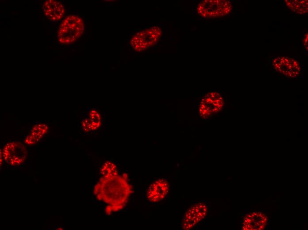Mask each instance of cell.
Returning a JSON list of instances; mask_svg holds the SVG:
<instances>
[{
	"mask_svg": "<svg viewBox=\"0 0 308 230\" xmlns=\"http://www.w3.org/2000/svg\"><path fill=\"white\" fill-rule=\"evenodd\" d=\"M127 179L118 175L104 176L94 187L97 199L110 205L113 212L123 209L132 193Z\"/></svg>",
	"mask_w": 308,
	"mask_h": 230,
	"instance_id": "cell-1",
	"label": "cell"
},
{
	"mask_svg": "<svg viewBox=\"0 0 308 230\" xmlns=\"http://www.w3.org/2000/svg\"><path fill=\"white\" fill-rule=\"evenodd\" d=\"M84 25L83 20L75 16H70L60 26L58 34L59 41L62 43H74L83 33Z\"/></svg>",
	"mask_w": 308,
	"mask_h": 230,
	"instance_id": "cell-2",
	"label": "cell"
},
{
	"mask_svg": "<svg viewBox=\"0 0 308 230\" xmlns=\"http://www.w3.org/2000/svg\"><path fill=\"white\" fill-rule=\"evenodd\" d=\"M233 6L228 0H205L198 4V13L204 18L225 17L231 13Z\"/></svg>",
	"mask_w": 308,
	"mask_h": 230,
	"instance_id": "cell-3",
	"label": "cell"
},
{
	"mask_svg": "<svg viewBox=\"0 0 308 230\" xmlns=\"http://www.w3.org/2000/svg\"><path fill=\"white\" fill-rule=\"evenodd\" d=\"M162 34V31L158 27L147 28L133 35L130 41V45L135 51H144L157 44Z\"/></svg>",
	"mask_w": 308,
	"mask_h": 230,
	"instance_id": "cell-4",
	"label": "cell"
},
{
	"mask_svg": "<svg viewBox=\"0 0 308 230\" xmlns=\"http://www.w3.org/2000/svg\"><path fill=\"white\" fill-rule=\"evenodd\" d=\"M271 65L276 72L288 78L299 77L302 72L301 65L295 58L280 56L273 59Z\"/></svg>",
	"mask_w": 308,
	"mask_h": 230,
	"instance_id": "cell-5",
	"label": "cell"
},
{
	"mask_svg": "<svg viewBox=\"0 0 308 230\" xmlns=\"http://www.w3.org/2000/svg\"><path fill=\"white\" fill-rule=\"evenodd\" d=\"M208 212L207 206L203 202L192 205L185 212L182 221L183 229L190 230L205 219Z\"/></svg>",
	"mask_w": 308,
	"mask_h": 230,
	"instance_id": "cell-6",
	"label": "cell"
},
{
	"mask_svg": "<svg viewBox=\"0 0 308 230\" xmlns=\"http://www.w3.org/2000/svg\"><path fill=\"white\" fill-rule=\"evenodd\" d=\"M27 151L25 146L18 142L7 143L3 151L5 162L12 166L20 165L25 162Z\"/></svg>",
	"mask_w": 308,
	"mask_h": 230,
	"instance_id": "cell-7",
	"label": "cell"
},
{
	"mask_svg": "<svg viewBox=\"0 0 308 230\" xmlns=\"http://www.w3.org/2000/svg\"><path fill=\"white\" fill-rule=\"evenodd\" d=\"M170 191V184L163 178L157 179L151 184L146 193L147 200L151 203H157L165 199Z\"/></svg>",
	"mask_w": 308,
	"mask_h": 230,
	"instance_id": "cell-8",
	"label": "cell"
},
{
	"mask_svg": "<svg viewBox=\"0 0 308 230\" xmlns=\"http://www.w3.org/2000/svg\"><path fill=\"white\" fill-rule=\"evenodd\" d=\"M49 130L47 124L43 122H36L30 129V132L25 139L26 144L33 145L38 143L46 135Z\"/></svg>",
	"mask_w": 308,
	"mask_h": 230,
	"instance_id": "cell-9",
	"label": "cell"
},
{
	"mask_svg": "<svg viewBox=\"0 0 308 230\" xmlns=\"http://www.w3.org/2000/svg\"><path fill=\"white\" fill-rule=\"evenodd\" d=\"M45 16L51 17V20H58L62 18L65 10L63 5L56 1H49L44 5Z\"/></svg>",
	"mask_w": 308,
	"mask_h": 230,
	"instance_id": "cell-10",
	"label": "cell"
},
{
	"mask_svg": "<svg viewBox=\"0 0 308 230\" xmlns=\"http://www.w3.org/2000/svg\"><path fill=\"white\" fill-rule=\"evenodd\" d=\"M284 2L288 9L294 13L301 15L308 13L307 0H286Z\"/></svg>",
	"mask_w": 308,
	"mask_h": 230,
	"instance_id": "cell-11",
	"label": "cell"
},
{
	"mask_svg": "<svg viewBox=\"0 0 308 230\" xmlns=\"http://www.w3.org/2000/svg\"><path fill=\"white\" fill-rule=\"evenodd\" d=\"M88 117L91 125L93 132L98 130L101 126L102 124L101 115L97 110L95 109L91 110Z\"/></svg>",
	"mask_w": 308,
	"mask_h": 230,
	"instance_id": "cell-12",
	"label": "cell"
},
{
	"mask_svg": "<svg viewBox=\"0 0 308 230\" xmlns=\"http://www.w3.org/2000/svg\"><path fill=\"white\" fill-rule=\"evenodd\" d=\"M102 176L105 175L113 176L118 175L116 165L111 162H105L101 169Z\"/></svg>",
	"mask_w": 308,
	"mask_h": 230,
	"instance_id": "cell-13",
	"label": "cell"
},
{
	"mask_svg": "<svg viewBox=\"0 0 308 230\" xmlns=\"http://www.w3.org/2000/svg\"><path fill=\"white\" fill-rule=\"evenodd\" d=\"M82 127L84 131L86 132H93L91 125L88 117L86 118L82 122Z\"/></svg>",
	"mask_w": 308,
	"mask_h": 230,
	"instance_id": "cell-14",
	"label": "cell"
},
{
	"mask_svg": "<svg viewBox=\"0 0 308 230\" xmlns=\"http://www.w3.org/2000/svg\"><path fill=\"white\" fill-rule=\"evenodd\" d=\"M308 33H307L306 34V35L304 36V38H303V43L305 48H307V50H308Z\"/></svg>",
	"mask_w": 308,
	"mask_h": 230,
	"instance_id": "cell-15",
	"label": "cell"
},
{
	"mask_svg": "<svg viewBox=\"0 0 308 230\" xmlns=\"http://www.w3.org/2000/svg\"><path fill=\"white\" fill-rule=\"evenodd\" d=\"M105 211L106 214L108 215H110L112 211L111 206L110 205H109L108 206L106 207Z\"/></svg>",
	"mask_w": 308,
	"mask_h": 230,
	"instance_id": "cell-16",
	"label": "cell"
},
{
	"mask_svg": "<svg viewBox=\"0 0 308 230\" xmlns=\"http://www.w3.org/2000/svg\"><path fill=\"white\" fill-rule=\"evenodd\" d=\"M261 224L262 225H263V226H265L266 225H267V224H266V223H261Z\"/></svg>",
	"mask_w": 308,
	"mask_h": 230,
	"instance_id": "cell-17",
	"label": "cell"
},
{
	"mask_svg": "<svg viewBox=\"0 0 308 230\" xmlns=\"http://www.w3.org/2000/svg\"><path fill=\"white\" fill-rule=\"evenodd\" d=\"M244 222L246 223H247V224H248V223H248V221H247V220H244Z\"/></svg>",
	"mask_w": 308,
	"mask_h": 230,
	"instance_id": "cell-18",
	"label": "cell"
},
{
	"mask_svg": "<svg viewBox=\"0 0 308 230\" xmlns=\"http://www.w3.org/2000/svg\"><path fill=\"white\" fill-rule=\"evenodd\" d=\"M253 229H253V227H252V226H251L249 230H253Z\"/></svg>",
	"mask_w": 308,
	"mask_h": 230,
	"instance_id": "cell-19",
	"label": "cell"
},
{
	"mask_svg": "<svg viewBox=\"0 0 308 230\" xmlns=\"http://www.w3.org/2000/svg\"><path fill=\"white\" fill-rule=\"evenodd\" d=\"M257 221L256 220L254 221V223H255V224H256V223H257Z\"/></svg>",
	"mask_w": 308,
	"mask_h": 230,
	"instance_id": "cell-20",
	"label": "cell"
},
{
	"mask_svg": "<svg viewBox=\"0 0 308 230\" xmlns=\"http://www.w3.org/2000/svg\"><path fill=\"white\" fill-rule=\"evenodd\" d=\"M263 220H264V221H267V218H265H265H264V219H263Z\"/></svg>",
	"mask_w": 308,
	"mask_h": 230,
	"instance_id": "cell-21",
	"label": "cell"
},
{
	"mask_svg": "<svg viewBox=\"0 0 308 230\" xmlns=\"http://www.w3.org/2000/svg\"><path fill=\"white\" fill-rule=\"evenodd\" d=\"M251 215L252 216V217H255V216H254V215L253 214V213L251 214Z\"/></svg>",
	"mask_w": 308,
	"mask_h": 230,
	"instance_id": "cell-22",
	"label": "cell"
},
{
	"mask_svg": "<svg viewBox=\"0 0 308 230\" xmlns=\"http://www.w3.org/2000/svg\"><path fill=\"white\" fill-rule=\"evenodd\" d=\"M246 224V223L244 222H243L244 226H245V224Z\"/></svg>",
	"mask_w": 308,
	"mask_h": 230,
	"instance_id": "cell-23",
	"label": "cell"
},
{
	"mask_svg": "<svg viewBox=\"0 0 308 230\" xmlns=\"http://www.w3.org/2000/svg\"><path fill=\"white\" fill-rule=\"evenodd\" d=\"M247 218H248V217H247V216H245V217H244V220H247Z\"/></svg>",
	"mask_w": 308,
	"mask_h": 230,
	"instance_id": "cell-24",
	"label": "cell"
},
{
	"mask_svg": "<svg viewBox=\"0 0 308 230\" xmlns=\"http://www.w3.org/2000/svg\"><path fill=\"white\" fill-rule=\"evenodd\" d=\"M257 218H258V217H259V215L257 214Z\"/></svg>",
	"mask_w": 308,
	"mask_h": 230,
	"instance_id": "cell-25",
	"label": "cell"
},
{
	"mask_svg": "<svg viewBox=\"0 0 308 230\" xmlns=\"http://www.w3.org/2000/svg\"><path fill=\"white\" fill-rule=\"evenodd\" d=\"M245 228V227H244V226H243V227H242L243 229H244V228Z\"/></svg>",
	"mask_w": 308,
	"mask_h": 230,
	"instance_id": "cell-26",
	"label": "cell"
},
{
	"mask_svg": "<svg viewBox=\"0 0 308 230\" xmlns=\"http://www.w3.org/2000/svg\"><path fill=\"white\" fill-rule=\"evenodd\" d=\"M243 230H246V229H245V228H244V229H243Z\"/></svg>",
	"mask_w": 308,
	"mask_h": 230,
	"instance_id": "cell-27",
	"label": "cell"
}]
</instances>
